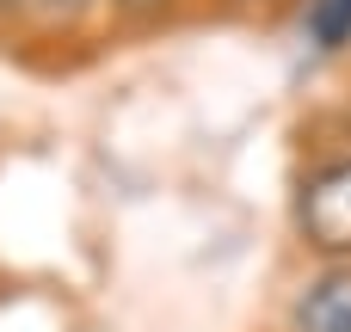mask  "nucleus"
Segmentation results:
<instances>
[{
	"label": "nucleus",
	"instance_id": "obj_1",
	"mask_svg": "<svg viewBox=\"0 0 351 332\" xmlns=\"http://www.w3.org/2000/svg\"><path fill=\"white\" fill-rule=\"evenodd\" d=\"M296 222H302V234H308L315 253H351V160L321 166L302 185Z\"/></svg>",
	"mask_w": 351,
	"mask_h": 332
},
{
	"label": "nucleus",
	"instance_id": "obj_2",
	"mask_svg": "<svg viewBox=\"0 0 351 332\" xmlns=\"http://www.w3.org/2000/svg\"><path fill=\"white\" fill-rule=\"evenodd\" d=\"M296 332H351V271H327L302 290L296 314H290Z\"/></svg>",
	"mask_w": 351,
	"mask_h": 332
},
{
	"label": "nucleus",
	"instance_id": "obj_3",
	"mask_svg": "<svg viewBox=\"0 0 351 332\" xmlns=\"http://www.w3.org/2000/svg\"><path fill=\"white\" fill-rule=\"evenodd\" d=\"M302 31L315 49H346L351 43V0H308Z\"/></svg>",
	"mask_w": 351,
	"mask_h": 332
},
{
	"label": "nucleus",
	"instance_id": "obj_4",
	"mask_svg": "<svg viewBox=\"0 0 351 332\" xmlns=\"http://www.w3.org/2000/svg\"><path fill=\"white\" fill-rule=\"evenodd\" d=\"M80 0H43V12H74Z\"/></svg>",
	"mask_w": 351,
	"mask_h": 332
},
{
	"label": "nucleus",
	"instance_id": "obj_5",
	"mask_svg": "<svg viewBox=\"0 0 351 332\" xmlns=\"http://www.w3.org/2000/svg\"><path fill=\"white\" fill-rule=\"evenodd\" d=\"M123 6H136V12H142V6H154V0H123Z\"/></svg>",
	"mask_w": 351,
	"mask_h": 332
},
{
	"label": "nucleus",
	"instance_id": "obj_6",
	"mask_svg": "<svg viewBox=\"0 0 351 332\" xmlns=\"http://www.w3.org/2000/svg\"><path fill=\"white\" fill-rule=\"evenodd\" d=\"M6 6H12V0H6Z\"/></svg>",
	"mask_w": 351,
	"mask_h": 332
}]
</instances>
